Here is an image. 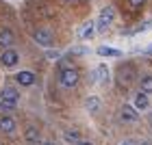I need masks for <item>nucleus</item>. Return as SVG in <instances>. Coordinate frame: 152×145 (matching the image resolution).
I'll return each instance as SVG.
<instances>
[{
  "instance_id": "1",
  "label": "nucleus",
  "mask_w": 152,
  "mask_h": 145,
  "mask_svg": "<svg viewBox=\"0 0 152 145\" xmlns=\"http://www.w3.org/2000/svg\"><path fill=\"white\" fill-rule=\"evenodd\" d=\"M78 80H80V74H78V70H74V67H63L61 74H59V82L65 89L76 87V85H78Z\"/></svg>"
},
{
  "instance_id": "2",
  "label": "nucleus",
  "mask_w": 152,
  "mask_h": 145,
  "mask_svg": "<svg viewBox=\"0 0 152 145\" xmlns=\"http://www.w3.org/2000/svg\"><path fill=\"white\" fill-rule=\"evenodd\" d=\"M0 102H2V108L13 110L18 106V102H20V93L13 87H4L2 91H0Z\"/></svg>"
},
{
  "instance_id": "3",
  "label": "nucleus",
  "mask_w": 152,
  "mask_h": 145,
  "mask_svg": "<svg viewBox=\"0 0 152 145\" xmlns=\"http://www.w3.org/2000/svg\"><path fill=\"white\" fill-rule=\"evenodd\" d=\"M113 20H115V9L109 4V7H104V9L100 11V17H98V24H96V28H98L100 33H104L109 26L113 24Z\"/></svg>"
},
{
  "instance_id": "4",
  "label": "nucleus",
  "mask_w": 152,
  "mask_h": 145,
  "mask_svg": "<svg viewBox=\"0 0 152 145\" xmlns=\"http://www.w3.org/2000/svg\"><path fill=\"white\" fill-rule=\"evenodd\" d=\"M18 61H20V54L13 50V48H9V50H2V54H0V63H2L4 67L18 65Z\"/></svg>"
},
{
  "instance_id": "5",
  "label": "nucleus",
  "mask_w": 152,
  "mask_h": 145,
  "mask_svg": "<svg viewBox=\"0 0 152 145\" xmlns=\"http://www.w3.org/2000/svg\"><path fill=\"white\" fill-rule=\"evenodd\" d=\"M120 117H122V121H128V123H135L137 119H139V117H137V108L135 106H128V104L122 106Z\"/></svg>"
},
{
  "instance_id": "6",
  "label": "nucleus",
  "mask_w": 152,
  "mask_h": 145,
  "mask_svg": "<svg viewBox=\"0 0 152 145\" xmlns=\"http://www.w3.org/2000/svg\"><path fill=\"white\" fill-rule=\"evenodd\" d=\"M33 39H35L39 46H52V33H50V30H44V28H39V30H35Z\"/></svg>"
},
{
  "instance_id": "7",
  "label": "nucleus",
  "mask_w": 152,
  "mask_h": 145,
  "mask_svg": "<svg viewBox=\"0 0 152 145\" xmlns=\"http://www.w3.org/2000/svg\"><path fill=\"white\" fill-rule=\"evenodd\" d=\"M13 41H15V37H13V33H11L9 28H2V30H0V48L9 50Z\"/></svg>"
},
{
  "instance_id": "8",
  "label": "nucleus",
  "mask_w": 152,
  "mask_h": 145,
  "mask_svg": "<svg viewBox=\"0 0 152 145\" xmlns=\"http://www.w3.org/2000/svg\"><path fill=\"white\" fill-rule=\"evenodd\" d=\"M15 80L22 87H31L33 82H35V74H33V72H18L15 74Z\"/></svg>"
},
{
  "instance_id": "9",
  "label": "nucleus",
  "mask_w": 152,
  "mask_h": 145,
  "mask_svg": "<svg viewBox=\"0 0 152 145\" xmlns=\"http://www.w3.org/2000/svg\"><path fill=\"white\" fill-rule=\"evenodd\" d=\"M94 80L102 82V85H107V82H109V70H107V65H98V67H96V72H94Z\"/></svg>"
},
{
  "instance_id": "10",
  "label": "nucleus",
  "mask_w": 152,
  "mask_h": 145,
  "mask_svg": "<svg viewBox=\"0 0 152 145\" xmlns=\"http://www.w3.org/2000/svg\"><path fill=\"white\" fill-rule=\"evenodd\" d=\"M24 139H26V143H31V145L39 143V130L35 126H28V128H26V132H24Z\"/></svg>"
},
{
  "instance_id": "11",
  "label": "nucleus",
  "mask_w": 152,
  "mask_h": 145,
  "mask_svg": "<svg viewBox=\"0 0 152 145\" xmlns=\"http://www.w3.org/2000/svg\"><path fill=\"white\" fill-rule=\"evenodd\" d=\"M130 80H133V65H124L120 70V82L122 85H128Z\"/></svg>"
},
{
  "instance_id": "12",
  "label": "nucleus",
  "mask_w": 152,
  "mask_h": 145,
  "mask_svg": "<svg viewBox=\"0 0 152 145\" xmlns=\"http://www.w3.org/2000/svg\"><path fill=\"white\" fill-rule=\"evenodd\" d=\"M148 106H150L148 95H146V93H137V95H135V108H137V110H146Z\"/></svg>"
},
{
  "instance_id": "13",
  "label": "nucleus",
  "mask_w": 152,
  "mask_h": 145,
  "mask_svg": "<svg viewBox=\"0 0 152 145\" xmlns=\"http://www.w3.org/2000/svg\"><path fill=\"white\" fill-rule=\"evenodd\" d=\"M94 30H96V24H94V22H87V24L80 28L78 35H80V39H91V37H94Z\"/></svg>"
},
{
  "instance_id": "14",
  "label": "nucleus",
  "mask_w": 152,
  "mask_h": 145,
  "mask_svg": "<svg viewBox=\"0 0 152 145\" xmlns=\"http://www.w3.org/2000/svg\"><path fill=\"white\" fill-rule=\"evenodd\" d=\"M85 106H87V110H89V113H98V110H100V98H96V95L87 98Z\"/></svg>"
},
{
  "instance_id": "15",
  "label": "nucleus",
  "mask_w": 152,
  "mask_h": 145,
  "mask_svg": "<svg viewBox=\"0 0 152 145\" xmlns=\"http://www.w3.org/2000/svg\"><path fill=\"white\" fill-rule=\"evenodd\" d=\"M0 130H2V132H13V130H15V121H13L11 117H2V119H0Z\"/></svg>"
},
{
  "instance_id": "16",
  "label": "nucleus",
  "mask_w": 152,
  "mask_h": 145,
  "mask_svg": "<svg viewBox=\"0 0 152 145\" xmlns=\"http://www.w3.org/2000/svg\"><path fill=\"white\" fill-rule=\"evenodd\" d=\"M98 54L100 57H120V50H115V48H107V46H100L98 48Z\"/></svg>"
},
{
  "instance_id": "17",
  "label": "nucleus",
  "mask_w": 152,
  "mask_h": 145,
  "mask_svg": "<svg viewBox=\"0 0 152 145\" xmlns=\"http://www.w3.org/2000/svg\"><path fill=\"white\" fill-rule=\"evenodd\" d=\"M141 93H152V76H143L141 78Z\"/></svg>"
},
{
  "instance_id": "18",
  "label": "nucleus",
  "mask_w": 152,
  "mask_h": 145,
  "mask_svg": "<svg viewBox=\"0 0 152 145\" xmlns=\"http://www.w3.org/2000/svg\"><path fill=\"white\" fill-rule=\"evenodd\" d=\"M65 139L70 141V143H76V145H78V143H80V134L76 132V130H67V132H65Z\"/></svg>"
},
{
  "instance_id": "19",
  "label": "nucleus",
  "mask_w": 152,
  "mask_h": 145,
  "mask_svg": "<svg viewBox=\"0 0 152 145\" xmlns=\"http://www.w3.org/2000/svg\"><path fill=\"white\" fill-rule=\"evenodd\" d=\"M128 2H130V7H141L143 0H128Z\"/></svg>"
},
{
  "instance_id": "20",
  "label": "nucleus",
  "mask_w": 152,
  "mask_h": 145,
  "mask_svg": "<svg viewBox=\"0 0 152 145\" xmlns=\"http://www.w3.org/2000/svg\"><path fill=\"white\" fill-rule=\"evenodd\" d=\"M78 145H94V143H89V141H80Z\"/></svg>"
},
{
  "instance_id": "21",
  "label": "nucleus",
  "mask_w": 152,
  "mask_h": 145,
  "mask_svg": "<svg viewBox=\"0 0 152 145\" xmlns=\"http://www.w3.org/2000/svg\"><path fill=\"white\" fill-rule=\"evenodd\" d=\"M41 145H54L52 141H44V143H41Z\"/></svg>"
},
{
  "instance_id": "22",
  "label": "nucleus",
  "mask_w": 152,
  "mask_h": 145,
  "mask_svg": "<svg viewBox=\"0 0 152 145\" xmlns=\"http://www.w3.org/2000/svg\"><path fill=\"white\" fill-rule=\"evenodd\" d=\"M139 145H152V143H150V141H141Z\"/></svg>"
},
{
  "instance_id": "23",
  "label": "nucleus",
  "mask_w": 152,
  "mask_h": 145,
  "mask_svg": "<svg viewBox=\"0 0 152 145\" xmlns=\"http://www.w3.org/2000/svg\"><path fill=\"white\" fill-rule=\"evenodd\" d=\"M150 126H152V115H150Z\"/></svg>"
},
{
  "instance_id": "24",
  "label": "nucleus",
  "mask_w": 152,
  "mask_h": 145,
  "mask_svg": "<svg viewBox=\"0 0 152 145\" xmlns=\"http://www.w3.org/2000/svg\"><path fill=\"white\" fill-rule=\"evenodd\" d=\"M120 145H130V143H120Z\"/></svg>"
}]
</instances>
